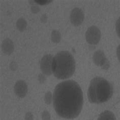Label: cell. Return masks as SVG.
Here are the masks:
<instances>
[{"label": "cell", "mask_w": 120, "mask_h": 120, "mask_svg": "<svg viewBox=\"0 0 120 120\" xmlns=\"http://www.w3.org/2000/svg\"><path fill=\"white\" fill-rule=\"evenodd\" d=\"M116 55H117L119 60L120 61V45L118 46L116 49Z\"/></svg>", "instance_id": "obj_22"}, {"label": "cell", "mask_w": 120, "mask_h": 120, "mask_svg": "<svg viewBox=\"0 0 120 120\" xmlns=\"http://www.w3.org/2000/svg\"><path fill=\"white\" fill-rule=\"evenodd\" d=\"M38 78H39L38 79L39 81V82H40L41 84L44 83V82H45V81H46V80L45 76L43 74H40L39 75Z\"/></svg>", "instance_id": "obj_18"}, {"label": "cell", "mask_w": 120, "mask_h": 120, "mask_svg": "<svg viewBox=\"0 0 120 120\" xmlns=\"http://www.w3.org/2000/svg\"><path fill=\"white\" fill-rule=\"evenodd\" d=\"M14 44L12 41L9 38L5 39L2 44V51L5 54L10 55L14 50Z\"/></svg>", "instance_id": "obj_9"}, {"label": "cell", "mask_w": 120, "mask_h": 120, "mask_svg": "<svg viewBox=\"0 0 120 120\" xmlns=\"http://www.w3.org/2000/svg\"><path fill=\"white\" fill-rule=\"evenodd\" d=\"M14 92L20 98L26 96L27 92V86L26 82L22 80L17 81L14 86Z\"/></svg>", "instance_id": "obj_8"}, {"label": "cell", "mask_w": 120, "mask_h": 120, "mask_svg": "<svg viewBox=\"0 0 120 120\" xmlns=\"http://www.w3.org/2000/svg\"><path fill=\"white\" fill-rule=\"evenodd\" d=\"M52 2V1H42V0H35V1H34V3L41 5H45L48 4L49 3Z\"/></svg>", "instance_id": "obj_16"}, {"label": "cell", "mask_w": 120, "mask_h": 120, "mask_svg": "<svg viewBox=\"0 0 120 120\" xmlns=\"http://www.w3.org/2000/svg\"><path fill=\"white\" fill-rule=\"evenodd\" d=\"M53 102L59 116L68 119L77 117L83 105V95L79 85L71 80L57 85L54 91Z\"/></svg>", "instance_id": "obj_1"}, {"label": "cell", "mask_w": 120, "mask_h": 120, "mask_svg": "<svg viewBox=\"0 0 120 120\" xmlns=\"http://www.w3.org/2000/svg\"><path fill=\"white\" fill-rule=\"evenodd\" d=\"M75 68V59L68 51L59 52L53 58L52 72L59 79H67L71 77L74 74Z\"/></svg>", "instance_id": "obj_2"}, {"label": "cell", "mask_w": 120, "mask_h": 120, "mask_svg": "<svg viewBox=\"0 0 120 120\" xmlns=\"http://www.w3.org/2000/svg\"><path fill=\"white\" fill-rule=\"evenodd\" d=\"M71 21L75 26H79L83 22L84 15L83 11L79 8H75L71 11Z\"/></svg>", "instance_id": "obj_7"}, {"label": "cell", "mask_w": 120, "mask_h": 120, "mask_svg": "<svg viewBox=\"0 0 120 120\" xmlns=\"http://www.w3.org/2000/svg\"><path fill=\"white\" fill-rule=\"evenodd\" d=\"M113 94L112 84L102 78L97 77L91 80L88 90L89 101L93 103H102L110 99Z\"/></svg>", "instance_id": "obj_3"}, {"label": "cell", "mask_w": 120, "mask_h": 120, "mask_svg": "<svg viewBox=\"0 0 120 120\" xmlns=\"http://www.w3.org/2000/svg\"><path fill=\"white\" fill-rule=\"evenodd\" d=\"M27 26V22L26 20L23 18L18 19L16 22V27L19 31L22 32L26 29Z\"/></svg>", "instance_id": "obj_11"}, {"label": "cell", "mask_w": 120, "mask_h": 120, "mask_svg": "<svg viewBox=\"0 0 120 120\" xmlns=\"http://www.w3.org/2000/svg\"><path fill=\"white\" fill-rule=\"evenodd\" d=\"M53 56L50 54L44 55L41 60L40 68L43 73L46 75H50L52 73V63Z\"/></svg>", "instance_id": "obj_5"}, {"label": "cell", "mask_w": 120, "mask_h": 120, "mask_svg": "<svg viewBox=\"0 0 120 120\" xmlns=\"http://www.w3.org/2000/svg\"><path fill=\"white\" fill-rule=\"evenodd\" d=\"M44 100H45V102L47 105H49L51 103L52 100V95L51 92L48 91V92L46 93L45 97H44Z\"/></svg>", "instance_id": "obj_13"}, {"label": "cell", "mask_w": 120, "mask_h": 120, "mask_svg": "<svg viewBox=\"0 0 120 120\" xmlns=\"http://www.w3.org/2000/svg\"><path fill=\"white\" fill-rule=\"evenodd\" d=\"M116 28L118 36L120 38V17L119 18V19L116 22Z\"/></svg>", "instance_id": "obj_15"}, {"label": "cell", "mask_w": 120, "mask_h": 120, "mask_svg": "<svg viewBox=\"0 0 120 120\" xmlns=\"http://www.w3.org/2000/svg\"><path fill=\"white\" fill-rule=\"evenodd\" d=\"M101 38L99 29L95 26H92L87 30L86 33L87 42L91 45H96L98 43Z\"/></svg>", "instance_id": "obj_4"}, {"label": "cell", "mask_w": 120, "mask_h": 120, "mask_svg": "<svg viewBox=\"0 0 120 120\" xmlns=\"http://www.w3.org/2000/svg\"><path fill=\"white\" fill-rule=\"evenodd\" d=\"M10 69H11L12 71H16L18 68V66H17V64H16V63L13 61L11 62V64H10Z\"/></svg>", "instance_id": "obj_20"}, {"label": "cell", "mask_w": 120, "mask_h": 120, "mask_svg": "<svg viewBox=\"0 0 120 120\" xmlns=\"http://www.w3.org/2000/svg\"><path fill=\"white\" fill-rule=\"evenodd\" d=\"M31 10L34 13H37L38 12H39L40 10V8L37 6H33L31 7Z\"/></svg>", "instance_id": "obj_19"}, {"label": "cell", "mask_w": 120, "mask_h": 120, "mask_svg": "<svg viewBox=\"0 0 120 120\" xmlns=\"http://www.w3.org/2000/svg\"><path fill=\"white\" fill-rule=\"evenodd\" d=\"M42 119L43 120H50L51 119V116L47 110H45L43 112L42 114Z\"/></svg>", "instance_id": "obj_14"}, {"label": "cell", "mask_w": 120, "mask_h": 120, "mask_svg": "<svg viewBox=\"0 0 120 120\" xmlns=\"http://www.w3.org/2000/svg\"><path fill=\"white\" fill-rule=\"evenodd\" d=\"M61 39V34L58 31L53 30L51 34V40L53 43H58Z\"/></svg>", "instance_id": "obj_12"}, {"label": "cell", "mask_w": 120, "mask_h": 120, "mask_svg": "<svg viewBox=\"0 0 120 120\" xmlns=\"http://www.w3.org/2000/svg\"><path fill=\"white\" fill-rule=\"evenodd\" d=\"M93 59L95 64L101 67L103 69H107L109 67V63L106 58L105 53L101 50H98L94 53Z\"/></svg>", "instance_id": "obj_6"}, {"label": "cell", "mask_w": 120, "mask_h": 120, "mask_svg": "<svg viewBox=\"0 0 120 120\" xmlns=\"http://www.w3.org/2000/svg\"><path fill=\"white\" fill-rule=\"evenodd\" d=\"M34 120V116L32 113L30 112H28L26 113L25 115V120Z\"/></svg>", "instance_id": "obj_17"}, {"label": "cell", "mask_w": 120, "mask_h": 120, "mask_svg": "<svg viewBox=\"0 0 120 120\" xmlns=\"http://www.w3.org/2000/svg\"><path fill=\"white\" fill-rule=\"evenodd\" d=\"M97 120H116L115 115L109 110H105L99 115Z\"/></svg>", "instance_id": "obj_10"}, {"label": "cell", "mask_w": 120, "mask_h": 120, "mask_svg": "<svg viewBox=\"0 0 120 120\" xmlns=\"http://www.w3.org/2000/svg\"><path fill=\"white\" fill-rule=\"evenodd\" d=\"M47 16L46 14H43L42 16L41 17V20L43 23H46L47 21Z\"/></svg>", "instance_id": "obj_21"}]
</instances>
